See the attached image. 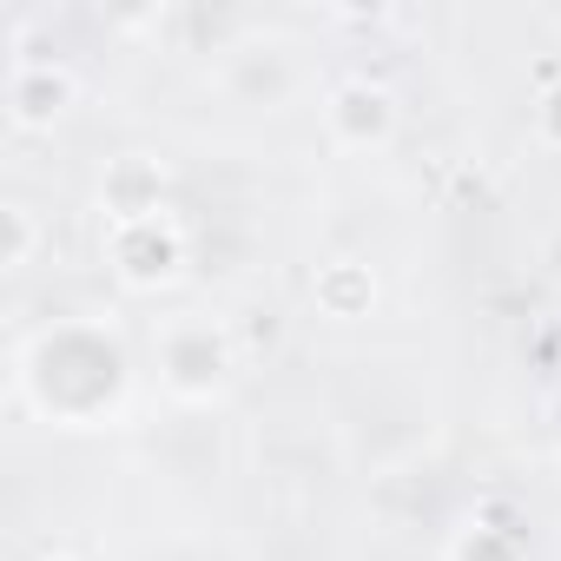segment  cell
Returning a JSON list of instances; mask_svg holds the SVG:
<instances>
[{"mask_svg":"<svg viewBox=\"0 0 561 561\" xmlns=\"http://www.w3.org/2000/svg\"><path fill=\"white\" fill-rule=\"evenodd\" d=\"M14 397L54 430H113L133 410V351L113 318H54L14 344Z\"/></svg>","mask_w":561,"mask_h":561,"instance_id":"6da1fadb","label":"cell"},{"mask_svg":"<svg viewBox=\"0 0 561 561\" xmlns=\"http://www.w3.org/2000/svg\"><path fill=\"white\" fill-rule=\"evenodd\" d=\"M152 377L172 403L211 410L238 383V337L211 311H172L152 324Z\"/></svg>","mask_w":561,"mask_h":561,"instance_id":"7a4b0ae2","label":"cell"},{"mask_svg":"<svg viewBox=\"0 0 561 561\" xmlns=\"http://www.w3.org/2000/svg\"><path fill=\"white\" fill-rule=\"evenodd\" d=\"M100 257H106V277L126 298H159L192 264V231H185L179 211H152V218H133V225H100Z\"/></svg>","mask_w":561,"mask_h":561,"instance_id":"3957f363","label":"cell"},{"mask_svg":"<svg viewBox=\"0 0 561 561\" xmlns=\"http://www.w3.org/2000/svg\"><path fill=\"white\" fill-rule=\"evenodd\" d=\"M318 119H324V139H331L337 152L370 159V152L397 146V133H403V100H397L383 80H337V87L324 93Z\"/></svg>","mask_w":561,"mask_h":561,"instance_id":"277c9868","label":"cell"},{"mask_svg":"<svg viewBox=\"0 0 561 561\" xmlns=\"http://www.w3.org/2000/svg\"><path fill=\"white\" fill-rule=\"evenodd\" d=\"M0 100H8V126L14 133H54L80 106V73L67 60H54V54H14Z\"/></svg>","mask_w":561,"mask_h":561,"instance_id":"5b68a950","label":"cell"},{"mask_svg":"<svg viewBox=\"0 0 561 561\" xmlns=\"http://www.w3.org/2000/svg\"><path fill=\"white\" fill-rule=\"evenodd\" d=\"M93 211H100V225H133L152 211H172V165L159 152H113L93 179Z\"/></svg>","mask_w":561,"mask_h":561,"instance_id":"8992f818","label":"cell"},{"mask_svg":"<svg viewBox=\"0 0 561 561\" xmlns=\"http://www.w3.org/2000/svg\"><path fill=\"white\" fill-rule=\"evenodd\" d=\"M218 80L238 106H285L298 93V60L285 41H251V47H231Z\"/></svg>","mask_w":561,"mask_h":561,"instance_id":"52a82bcc","label":"cell"},{"mask_svg":"<svg viewBox=\"0 0 561 561\" xmlns=\"http://www.w3.org/2000/svg\"><path fill=\"white\" fill-rule=\"evenodd\" d=\"M311 305L331 324H364L377 311V271L364 257H324L311 271Z\"/></svg>","mask_w":561,"mask_h":561,"instance_id":"ba28073f","label":"cell"},{"mask_svg":"<svg viewBox=\"0 0 561 561\" xmlns=\"http://www.w3.org/2000/svg\"><path fill=\"white\" fill-rule=\"evenodd\" d=\"M443 561H535L528 554V535L515 515H495V508H476L449 528L443 541Z\"/></svg>","mask_w":561,"mask_h":561,"instance_id":"9c48e42d","label":"cell"},{"mask_svg":"<svg viewBox=\"0 0 561 561\" xmlns=\"http://www.w3.org/2000/svg\"><path fill=\"white\" fill-rule=\"evenodd\" d=\"M0 231H8V244H0V271H8V277H21V271H34V264H41L47 225L34 218V205H27V198H8V205H0Z\"/></svg>","mask_w":561,"mask_h":561,"instance_id":"30bf717a","label":"cell"},{"mask_svg":"<svg viewBox=\"0 0 561 561\" xmlns=\"http://www.w3.org/2000/svg\"><path fill=\"white\" fill-rule=\"evenodd\" d=\"M528 133H535L541 152H561V67L541 73V93H535V106H528Z\"/></svg>","mask_w":561,"mask_h":561,"instance_id":"8fae6325","label":"cell"},{"mask_svg":"<svg viewBox=\"0 0 561 561\" xmlns=\"http://www.w3.org/2000/svg\"><path fill=\"white\" fill-rule=\"evenodd\" d=\"M548 430H554V449H561V390H554V403H548Z\"/></svg>","mask_w":561,"mask_h":561,"instance_id":"7c38bea8","label":"cell"},{"mask_svg":"<svg viewBox=\"0 0 561 561\" xmlns=\"http://www.w3.org/2000/svg\"><path fill=\"white\" fill-rule=\"evenodd\" d=\"M34 561H73V554H34Z\"/></svg>","mask_w":561,"mask_h":561,"instance_id":"4fadbf2b","label":"cell"}]
</instances>
